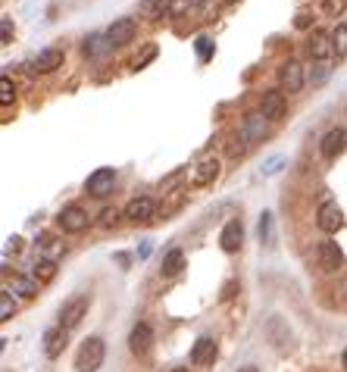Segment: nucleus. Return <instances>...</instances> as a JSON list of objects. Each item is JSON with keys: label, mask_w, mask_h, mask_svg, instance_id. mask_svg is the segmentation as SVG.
<instances>
[{"label": "nucleus", "mask_w": 347, "mask_h": 372, "mask_svg": "<svg viewBox=\"0 0 347 372\" xmlns=\"http://www.w3.org/2000/svg\"><path fill=\"white\" fill-rule=\"evenodd\" d=\"M104 356H106L104 338L91 335V338L85 341L82 347H78V354H75V369H78V372H97L100 366H104Z\"/></svg>", "instance_id": "f257e3e1"}, {"label": "nucleus", "mask_w": 347, "mask_h": 372, "mask_svg": "<svg viewBox=\"0 0 347 372\" xmlns=\"http://www.w3.org/2000/svg\"><path fill=\"white\" fill-rule=\"evenodd\" d=\"M88 306H91V297L88 294L69 297V301L63 304V310H60V325L66 328V332H69V328H75L85 316H88Z\"/></svg>", "instance_id": "f03ea898"}, {"label": "nucleus", "mask_w": 347, "mask_h": 372, "mask_svg": "<svg viewBox=\"0 0 347 372\" xmlns=\"http://www.w3.org/2000/svg\"><path fill=\"white\" fill-rule=\"evenodd\" d=\"M60 229L69 232V235H78V232H85L91 225V213L85 207H78V203H69V207L60 210Z\"/></svg>", "instance_id": "7ed1b4c3"}, {"label": "nucleus", "mask_w": 347, "mask_h": 372, "mask_svg": "<svg viewBox=\"0 0 347 372\" xmlns=\"http://www.w3.org/2000/svg\"><path fill=\"white\" fill-rule=\"evenodd\" d=\"M238 135H241V141L244 144H257V141H263L266 135H269V119H266L263 113H248L244 116V122H241V131H238Z\"/></svg>", "instance_id": "20e7f679"}, {"label": "nucleus", "mask_w": 347, "mask_h": 372, "mask_svg": "<svg viewBox=\"0 0 347 372\" xmlns=\"http://www.w3.org/2000/svg\"><path fill=\"white\" fill-rule=\"evenodd\" d=\"M316 225H319L325 235H335V232L344 225V213H341V207H338L335 200L319 203V210H316Z\"/></svg>", "instance_id": "39448f33"}, {"label": "nucleus", "mask_w": 347, "mask_h": 372, "mask_svg": "<svg viewBox=\"0 0 347 372\" xmlns=\"http://www.w3.org/2000/svg\"><path fill=\"white\" fill-rule=\"evenodd\" d=\"M222 166L216 157H204L194 163V175H191V188H209L216 179H219Z\"/></svg>", "instance_id": "423d86ee"}, {"label": "nucleus", "mask_w": 347, "mask_h": 372, "mask_svg": "<svg viewBox=\"0 0 347 372\" xmlns=\"http://www.w3.org/2000/svg\"><path fill=\"white\" fill-rule=\"evenodd\" d=\"M135 35H138V22L132 16L126 19H116L110 28H106V41L113 44V47H126L128 41H135Z\"/></svg>", "instance_id": "0eeeda50"}, {"label": "nucleus", "mask_w": 347, "mask_h": 372, "mask_svg": "<svg viewBox=\"0 0 347 372\" xmlns=\"http://www.w3.org/2000/svg\"><path fill=\"white\" fill-rule=\"evenodd\" d=\"M113 185H116V169H97V172H91L88 175V181H85V191H88L91 197H106L113 191Z\"/></svg>", "instance_id": "6e6552de"}, {"label": "nucleus", "mask_w": 347, "mask_h": 372, "mask_svg": "<svg viewBox=\"0 0 347 372\" xmlns=\"http://www.w3.org/2000/svg\"><path fill=\"white\" fill-rule=\"evenodd\" d=\"M279 82H281V91L298 94L300 88H303V66H300L298 60L281 63V69H279Z\"/></svg>", "instance_id": "1a4fd4ad"}, {"label": "nucleus", "mask_w": 347, "mask_h": 372, "mask_svg": "<svg viewBox=\"0 0 347 372\" xmlns=\"http://www.w3.org/2000/svg\"><path fill=\"white\" fill-rule=\"evenodd\" d=\"M128 347H132L135 356H147L150 347H154V328L147 323H138L132 328V335H128Z\"/></svg>", "instance_id": "9d476101"}, {"label": "nucleus", "mask_w": 347, "mask_h": 372, "mask_svg": "<svg viewBox=\"0 0 347 372\" xmlns=\"http://www.w3.org/2000/svg\"><path fill=\"white\" fill-rule=\"evenodd\" d=\"M316 260H319V266L325 269V272H335V269L344 266V253H341V247H338L335 241H322V244L316 247Z\"/></svg>", "instance_id": "9b49d317"}, {"label": "nucleus", "mask_w": 347, "mask_h": 372, "mask_svg": "<svg viewBox=\"0 0 347 372\" xmlns=\"http://www.w3.org/2000/svg\"><path fill=\"white\" fill-rule=\"evenodd\" d=\"M241 241H244V225H241V219H229L226 229L219 232V247H222L226 253H238V251H241Z\"/></svg>", "instance_id": "f8f14e48"}, {"label": "nucleus", "mask_w": 347, "mask_h": 372, "mask_svg": "<svg viewBox=\"0 0 347 372\" xmlns=\"http://www.w3.org/2000/svg\"><path fill=\"white\" fill-rule=\"evenodd\" d=\"M154 213H157L154 197H135V200H128V207H126L128 222H150Z\"/></svg>", "instance_id": "ddd939ff"}, {"label": "nucleus", "mask_w": 347, "mask_h": 372, "mask_svg": "<svg viewBox=\"0 0 347 372\" xmlns=\"http://www.w3.org/2000/svg\"><path fill=\"white\" fill-rule=\"evenodd\" d=\"M60 66H63V50H60V47H44V50H41V54L32 60V66H28V69L38 72V76H47V72L60 69Z\"/></svg>", "instance_id": "4468645a"}, {"label": "nucleus", "mask_w": 347, "mask_h": 372, "mask_svg": "<svg viewBox=\"0 0 347 372\" xmlns=\"http://www.w3.org/2000/svg\"><path fill=\"white\" fill-rule=\"evenodd\" d=\"M260 113L266 119H281L288 113V100H285V91H266L263 100H260Z\"/></svg>", "instance_id": "2eb2a0df"}, {"label": "nucleus", "mask_w": 347, "mask_h": 372, "mask_svg": "<svg viewBox=\"0 0 347 372\" xmlns=\"http://www.w3.org/2000/svg\"><path fill=\"white\" fill-rule=\"evenodd\" d=\"M319 150H322L325 160H335L338 153H344V150H347V128H331V131H325Z\"/></svg>", "instance_id": "dca6fc26"}, {"label": "nucleus", "mask_w": 347, "mask_h": 372, "mask_svg": "<svg viewBox=\"0 0 347 372\" xmlns=\"http://www.w3.org/2000/svg\"><path fill=\"white\" fill-rule=\"evenodd\" d=\"M63 347H66V328L63 325H54L44 332V356L47 360H56V356L63 354Z\"/></svg>", "instance_id": "f3484780"}, {"label": "nucleus", "mask_w": 347, "mask_h": 372, "mask_svg": "<svg viewBox=\"0 0 347 372\" xmlns=\"http://www.w3.org/2000/svg\"><path fill=\"white\" fill-rule=\"evenodd\" d=\"M216 360V341L213 338H197L191 347V363L194 366H213Z\"/></svg>", "instance_id": "a211bd4d"}, {"label": "nucleus", "mask_w": 347, "mask_h": 372, "mask_svg": "<svg viewBox=\"0 0 347 372\" xmlns=\"http://www.w3.org/2000/svg\"><path fill=\"white\" fill-rule=\"evenodd\" d=\"M307 47H310V54H313V60H329V56L335 54L331 35H325V32H313V35H310Z\"/></svg>", "instance_id": "6ab92c4d"}, {"label": "nucleus", "mask_w": 347, "mask_h": 372, "mask_svg": "<svg viewBox=\"0 0 347 372\" xmlns=\"http://www.w3.org/2000/svg\"><path fill=\"white\" fill-rule=\"evenodd\" d=\"M182 269H185V253L178 251V247H172V251L163 257V266H160L163 279H172V275H178Z\"/></svg>", "instance_id": "aec40b11"}, {"label": "nucleus", "mask_w": 347, "mask_h": 372, "mask_svg": "<svg viewBox=\"0 0 347 372\" xmlns=\"http://www.w3.org/2000/svg\"><path fill=\"white\" fill-rule=\"evenodd\" d=\"M138 13L144 19H160L163 13H169V0H141Z\"/></svg>", "instance_id": "412c9836"}, {"label": "nucleus", "mask_w": 347, "mask_h": 372, "mask_svg": "<svg viewBox=\"0 0 347 372\" xmlns=\"http://www.w3.org/2000/svg\"><path fill=\"white\" fill-rule=\"evenodd\" d=\"M106 47H113V44L106 41V35H88V38H85V44H82V54L85 56H100Z\"/></svg>", "instance_id": "4be33fe9"}, {"label": "nucleus", "mask_w": 347, "mask_h": 372, "mask_svg": "<svg viewBox=\"0 0 347 372\" xmlns=\"http://www.w3.org/2000/svg\"><path fill=\"white\" fill-rule=\"evenodd\" d=\"M32 275H35V279H38L41 284L50 282V279L56 275V260H38V263H35V269H32Z\"/></svg>", "instance_id": "5701e85b"}, {"label": "nucleus", "mask_w": 347, "mask_h": 372, "mask_svg": "<svg viewBox=\"0 0 347 372\" xmlns=\"http://www.w3.org/2000/svg\"><path fill=\"white\" fill-rule=\"evenodd\" d=\"M13 100H16V85H13L10 76H4V78H0V107L10 109Z\"/></svg>", "instance_id": "b1692460"}, {"label": "nucleus", "mask_w": 347, "mask_h": 372, "mask_svg": "<svg viewBox=\"0 0 347 372\" xmlns=\"http://www.w3.org/2000/svg\"><path fill=\"white\" fill-rule=\"evenodd\" d=\"M331 44H335V54L338 56H347V25H341V22H338L335 28H331Z\"/></svg>", "instance_id": "393cba45"}, {"label": "nucleus", "mask_w": 347, "mask_h": 372, "mask_svg": "<svg viewBox=\"0 0 347 372\" xmlns=\"http://www.w3.org/2000/svg\"><path fill=\"white\" fill-rule=\"evenodd\" d=\"M157 54H160V47H157V44H147V47H144L141 54L132 60V69H144L150 60H157Z\"/></svg>", "instance_id": "a878e982"}, {"label": "nucleus", "mask_w": 347, "mask_h": 372, "mask_svg": "<svg viewBox=\"0 0 347 372\" xmlns=\"http://www.w3.org/2000/svg\"><path fill=\"white\" fill-rule=\"evenodd\" d=\"M197 4L200 0H169V13H166V16H185V13H191Z\"/></svg>", "instance_id": "bb28decb"}, {"label": "nucleus", "mask_w": 347, "mask_h": 372, "mask_svg": "<svg viewBox=\"0 0 347 372\" xmlns=\"http://www.w3.org/2000/svg\"><path fill=\"white\" fill-rule=\"evenodd\" d=\"M16 291H19L23 297H35V294L41 291V282L35 279V275H28V279H19V282H16Z\"/></svg>", "instance_id": "cd10ccee"}, {"label": "nucleus", "mask_w": 347, "mask_h": 372, "mask_svg": "<svg viewBox=\"0 0 347 372\" xmlns=\"http://www.w3.org/2000/svg\"><path fill=\"white\" fill-rule=\"evenodd\" d=\"M16 316V301H13V294L10 291H4V294H0V319H13Z\"/></svg>", "instance_id": "c85d7f7f"}, {"label": "nucleus", "mask_w": 347, "mask_h": 372, "mask_svg": "<svg viewBox=\"0 0 347 372\" xmlns=\"http://www.w3.org/2000/svg\"><path fill=\"white\" fill-rule=\"evenodd\" d=\"M329 72H331V66H329V60H316V66H313V72H310V82H313V85H322L325 78H329Z\"/></svg>", "instance_id": "c756f323"}, {"label": "nucleus", "mask_w": 347, "mask_h": 372, "mask_svg": "<svg viewBox=\"0 0 347 372\" xmlns=\"http://www.w3.org/2000/svg\"><path fill=\"white\" fill-rule=\"evenodd\" d=\"M194 47H197V56H200V63H207L209 56H213V38H207V35H200L197 41H194Z\"/></svg>", "instance_id": "7c9ffc66"}, {"label": "nucleus", "mask_w": 347, "mask_h": 372, "mask_svg": "<svg viewBox=\"0 0 347 372\" xmlns=\"http://www.w3.org/2000/svg\"><path fill=\"white\" fill-rule=\"evenodd\" d=\"M347 10V0H322V13L325 16H341Z\"/></svg>", "instance_id": "2f4dec72"}, {"label": "nucleus", "mask_w": 347, "mask_h": 372, "mask_svg": "<svg viewBox=\"0 0 347 372\" xmlns=\"http://www.w3.org/2000/svg\"><path fill=\"white\" fill-rule=\"evenodd\" d=\"M238 291H241V284H238L235 279H229L226 284H222V291H219V301H222V304H226V301H231V297H235Z\"/></svg>", "instance_id": "473e14b6"}, {"label": "nucleus", "mask_w": 347, "mask_h": 372, "mask_svg": "<svg viewBox=\"0 0 347 372\" xmlns=\"http://www.w3.org/2000/svg\"><path fill=\"white\" fill-rule=\"evenodd\" d=\"M269 238H272V213H263V219H260V241Z\"/></svg>", "instance_id": "72a5a7b5"}, {"label": "nucleus", "mask_w": 347, "mask_h": 372, "mask_svg": "<svg viewBox=\"0 0 347 372\" xmlns=\"http://www.w3.org/2000/svg\"><path fill=\"white\" fill-rule=\"evenodd\" d=\"M0 32H4V44L13 41V22H10V16H4V22H0Z\"/></svg>", "instance_id": "f704fd0d"}, {"label": "nucleus", "mask_w": 347, "mask_h": 372, "mask_svg": "<svg viewBox=\"0 0 347 372\" xmlns=\"http://www.w3.org/2000/svg\"><path fill=\"white\" fill-rule=\"evenodd\" d=\"M116 210H104V213H100V225H116Z\"/></svg>", "instance_id": "c9c22d12"}, {"label": "nucleus", "mask_w": 347, "mask_h": 372, "mask_svg": "<svg viewBox=\"0 0 347 372\" xmlns=\"http://www.w3.org/2000/svg\"><path fill=\"white\" fill-rule=\"evenodd\" d=\"M281 169V157H272L269 163H266V175H272V172H279Z\"/></svg>", "instance_id": "e433bc0d"}, {"label": "nucleus", "mask_w": 347, "mask_h": 372, "mask_svg": "<svg viewBox=\"0 0 347 372\" xmlns=\"http://www.w3.org/2000/svg\"><path fill=\"white\" fill-rule=\"evenodd\" d=\"M310 22H313V19H310V13H300V16L294 19V25H298V28H310Z\"/></svg>", "instance_id": "4c0bfd02"}, {"label": "nucleus", "mask_w": 347, "mask_h": 372, "mask_svg": "<svg viewBox=\"0 0 347 372\" xmlns=\"http://www.w3.org/2000/svg\"><path fill=\"white\" fill-rule=\"evenodd\" d=\"M238 372H260V369H257V366H241Z\"/></svg>", "instance_id": "58836bf2"}, {"label": "nucleus", "mask_w": 347, "mask_h": 372, "mask_svg": "<svg viewBox=\"0 0 347 372\" xmlns=\"http://www.w3.org/2000/svg\"><path fill=\"white\" fill-rule=\"evenodd\" d=\"M341 366L347 369V350H344V356H341Z\"/></svg>", "instance_id": "ea45409f"}, {"label": "nucleus", "mask_w": 347, "mask_h": 372, "mask_svg": "<svg viewBox=\"0 0 347 372\" xmlns=\"http://www.w3.org/2000/svg\"><path fill=\"white\" fill-rule=\"evenodd\" d=\"M169 372H188V369H182V366H176V369H169Z\"/></svg>", "instance_id": "a19ab883"}, {"label": "nucleus", "mask_w": 347, "mask_h": 372, "mask_svg": "<svg viewBox=\"0 0 347 372\" xmlns=\"http://www.w3.org/2000/svg\"><path fill=\"white\" fill-rule=\"evenodd\" d=\"M222 4H235V0H222Z\"/></svg>", "instance_id": "79ce46f5"}, {"label": "nucleus", "mask_w": 347, "mask_h": 372, "mask_svg": "<svg viewBox=\"0 0 347 372\" xmlns=\"http://www.w3.org/2000/svg\"><path fill=\"white\" fill-rule=\"evenodd\" d=\"M344 291H347V282H344Z\"/></svg>", "instance_id": "37998d69"}]
</instances>
